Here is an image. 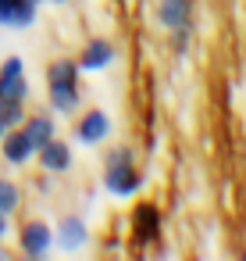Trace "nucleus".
<instances>
[{
	"label": "nucleus",
	"instance_id": "nucleus-19",
	"mask_svg": "<svg viewBox=\"0 0 246 261\" xmlns=\"http://www.w3.org/2000/svg\"><path fill=\"white\" fill-rule=\"evenodd\" d=\"M8 236H11V215L0 211V240H8Z\"/></svg>",
	"mask_w": 246,
	"mask_h": 261
},
{
	"label": "nucleus",
	"instance_id": "nucleus-1",
	"mask_svg": "<svg viewBox=\"0 0 246 261\" xmlns=\"http://www.w3.org/2000/svg\"><path fill=\"white\" fill-rule=\"evenodd\" d=\"M82 72L75 65V58H57L47 65V104L54 115H79L82 108Z\"/></svg>",
	"mask_w": 246,
	"mask_h": 261
},
{
	"label": "nucleus",
	"instance_id": "nucleus-13",
	"mask_svg": "<svg viewBox=\"0 0 246 261\" xmlns=\"http://www.w3.org/2000/svg\"><path fill=\"white\" fill-rule=\"evenodd\" d=\"M22 207V186L8 175H0V211L4 215H15Z\"/></svg>",
	"mask_w": 246,
	"mask_h": 261
},
{
	"label": "nucleus",
	"instance_id": "nucleus-5",
	"mask_svg": "<svg viewBox=\"0 0 246 261\" xmlns=\"http://www.w3.org/2000/svg\"><path fill=\"white\" fill-rule=\"evenodd\" d=\"M129 232L139 247H150L161 240V207L150 204V200H139L129 215Z\"/></svg>",
	"mask_w": 246,
	"mask_h": 261
},
{
	"label": "nucleus",
	"instance_id": "nucleus-20",
	"mask_svg": "<svg viewBox=\"0 0 246 261\" xmlns=\"http://www.w3.org/2000/svg\"><path fill=\"white\" fill-rule=\"evenodd\" d=\"M0 261H11V250L4 247V240H0Z\"/></svg>",
	"mask_w": 246,
	"mask_h": 261
},
{
	"label": "nucleus",
	"instance_id": "nucleus-10",
	"mask_svg": "<svg viewBox=\"0 0 246 261\" xmlns=\"http://www.w3.org/2000/svg\"><path fill=\"white\" fill-rule=\"evenodd\" d=\"M157 25L161 29H186L193 22V0H157Z\"/></svg>",
	"mask_w": 246,
	"mask_h": 261
},
{
	"label": "nucleus",
	"instance_id": "nucleus-23",
	"mask_svg": "<svg viewBox=\"0 0 246 261\" xmlns=\"http://www.w3.org/2000/svg\"><path fill=\"white\" fill-rule=\"evenodd\" d=\"M8 129H11V125H8V122H4V118H0V136H4V133H8Z\"/></svg>",
	"mask_w": 246,
	"mask_h": 261
},
{
	"label": "nucleus",
	"instance_id": "nucleus-15",
	"mask_svg": "<svg viewBox=\"0 0 246 261\" xmlns=\"http://www.w3.org/2000/svg\"><path fill=\"white\" fill-rule=\"evenodd\" d=\"M25 115H29V111H25V100H0V118H4L11 129L22 125Z\"/></svg>",
	"mask_w": 246,
	"mask_h": 261
},
{
	"label": "nucleus",
	"instance_id": "nucleus-9",
	"mask_svg": "<svg viewBox=\"0 0 246 261\" xmlns=\"http://www.w3.org/2000/svg\"><path fill=\"white\" fill-rule=\"evenodd\" d=\"M33 158H36V147L29 143V136H25L18 125L8 129L4 136H0V161H4V165H11V168H25Z\"/></svg>",
	"mask_w": 246,
	"mask_h": 261
},
{
	"label": "nucleus",
	"instance_id": "nucleus-17",
	"mask_svg": "<svg viewBox=\"0 0 246 261\" xmlns=\"http://www.w3.org/2000/svg\"><path fill=\"white\" fill-rule=\"evenodd\" d=\"M18 72H25V61L18 54H11V58L0 61V75H18Z\"/></svg>",
	"mask_w": 246,
	"mask_h": 261
},
{
	"label": "nucleus",
	"instance_id": "nucleus-14",
	"mask_svg": "<svg viewBox=\"0 0 246 261\" xmlns=\"http://www.w3.org/2000/svg\"><path fill=\"white\" fill-rule=\"evenodd\" d=\"M36 4H29V0H18V4L11 8V22H8V29H33L36 25Z\"/></svg>",
	"mask_w": 246,
	"mask_h": 261
},
{
	"label": "nucleus",
	"instance_id": "nucleus-11",
	"mask_svg": "<svg viewBox=\"0 0 246 261\" xmlns=\"http://www.w3.org/2000/svg\"><path fill=\"white\" fill-rule=\"evenodd\" d=\"M18 129H22V133L29 136V143L40 150L47 140L57 136V118H54V111H36V115H25Z\"/></svg>",
	"mask_w": 246,
	"mask_h": 261
},
{
	"label": "nucleus",
	"instance_id": "nucleus-22",
	"mask_svg": "<svg viewBox=\"0 0 246 261\" xmlns=\"http://www.w3.org/2000/svg\"><path fill=\"white\" fill-rule=\"evenodd\" d=\"M4 25H8V11H4V8H0V29H4Z\"/></svg>",
	"mask_w": 246,
	"mask_h": 261
},
{
	"label": "nucleus",
	"instance_id": "nucleus-3",
	"mask_svg": "<svg viewBox=\"0 0 246 261\" xmlns=\"http://www.w3.org/2000/svg\"><path fill=\"white\" fill-rule=\"evenodd\" d=\"M15 236H18V250L25 257H47L54 250V225L43 218H25Z\"/></svg>",
	"mask_w": 246,
	"mask_h": 261
},
{
	"label": "nucleus",
	"instance_id": "nucleus-2",
	"mask_svg": "<svg viewBox=\"0 0 246 261\" xmlns=\"http://www.w3.org/2000/svg\"><path fill=\"white\" fill-rule=\"evenodd\" d=\"M100 182H104V193H107V197H114V200H132V197H139V190L146 186V175L136 168V161H132V165H107L104 175H100Z\"/></svg>",
	"mask_w": 246,
	"mask_h": 261
},
{
	"label": "nucleus",
	"instance_id": "nucleus-7",
	"mask_svg": "<svg viewBox=\"0 0 246 261\" xmlns=\"http://www.w3.org/2000/svg\"><path fill=\"white\" fill-rule=\"evenodd\" d=\"M86 243H89V225H86L82 215H65L54 225V247L61 254H79Z\"/></svg>",
	"mask_w": 246,
	"mask_h": 261
},
{
	"label": "nucleus",
	"instance_id": "nucleus-24",
	"mask_svg": "<svg viewBox=\"0 0 246 261\" xmlns=\"http://www.w3.org/2000/svg\"><path fill=\"white\" fill-rule=\"evenodd\" d=\"M29 4H36V8H40V4H43V0H29Z\"/></svg>",
	"mask_w": 246,
	"mask_h": 261
},
{
	"label": "nucleus",
	"instance_id": "nucleus-12",
	"mask_svg": "<svg viewBox=\"0 0 246 261\" xmlns=\"http://www.w3.org/2000/svg\"><path fill=\"white\" fill-rule=\"evenodd\" d=\"M0 100H29V79L18 75H0Z\"/></svg>",
	"mask_w": 246,
	"mask_h": 261
},
{
	"label": "nucleus",
	"instance_id": "nucleus-16",
	"mask_svg": "<svg viewBox=\"0 0 246 261\" xmlns=\"http://www.w3.org/2000/svg\"><path fill=\"white\" fill-rule=\"evenodd\" d=\"M132 161H136V150H132L129 143L107 147V154H104V168H107V165H132Z\"/></svg>",
	"mask_w": 246,
	"mask_h": 261
},
{
	"label": "nucleus",
	"instance_id": "nucleus-4",
	"mask_svg": "<svg viewBox=\"0 0 246 261\" xmlns=\"http://www.w3.org/2000/svg\"><path fill=\"white\" fill-rule=\"evenodd\" d=\"M111 129H114V122L104 108H86L75 118V143L79 147H100L111 136Z\"/></svg>",
	"mask_w": 246,
	"mask_h": 261
},
{
	"label": "nucleus",
	"instance_id": "nucleus-21",
	"mask_svg": "<svg viewBox=\"0 0 246 261\" xmlns=\"http://www.w3.org/2000/svg\"><path fill=\"white\" fill-rule=\"evenodd\" d=\"M43 4H54V8H65V4H72V0H43Z\"/></svg>",
	"mask_w": 246,
	"mask_h": 261
},
{
	"label": "nucleus",
	"instance_id": "nucleus-18",
	"mask_svg": "<svg viewBox=\"0 0 246 261\" xmlns=\"http://www.w3.org/2000/svg\"><path fill=\"white\" fill-rule=\"evenodd\" d=\"M171 47H175V54H186L189 50V25L186 29H171Z\"/></svg>",
	"mask_w": 246,
	"mask_h": 261
},
{
	"label": "nucleus",
	"instance_id": "nucleus-8",
	"mask_svg": "<svg viewBox=\"0 0 246 261\" xmlns=\"http://www.w3.org/2000/svg\"><path fill=\"white\" fill-rule=\"evenodd\" d=\"M72 161H75V150H72V143L61 140V136L47 140V143L36 150V165H40V172H47V175H65V172L72 168Z\"/></svg>",
	"mask_w": 246,
	"mask_h": 261
},
{
	"label": "nucleus",
	"instance_id": "nucleus-6",
	"mask_svg": "<svg viewBox=\"0 0 246 261\" xmlns=\"http://www.w3.org/2000/svg\"><path fill=\"white\" fill-rule=\"evenodd\" d=\"M118 61V47L107 40V36H89L86 43H82V50H79V58H75V65H79V72H107L111 65Z\"/></svg>",
	"mask_w": 246,
	"mask_h": 261
}]
</instances>
